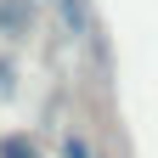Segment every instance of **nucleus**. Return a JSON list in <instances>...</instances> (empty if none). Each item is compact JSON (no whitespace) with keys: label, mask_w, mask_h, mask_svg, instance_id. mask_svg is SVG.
<instances>
[{"label":"nucleus","mask_w":158,"mask_h":158,"mask_svg":"<svg viewBox=\"0 0 158 158\" xmlns=\"http://www.w3.org/2000/svg\"><path fill=\"white\" fill-rule=\"evenodd\" d=\"M56 6H62L68 34H73V40H90V6H85V0H56Z\"/></svg>","instance_id":"1"},{"label":"nucleus","mask_w":158,"mask_h":158,"mask_svg":"<svg viewBox=\"0 0 158 158\" xmlns=\"http://www.w3.org/2000/svg\"><path fill=\"white\" fill-rule=\"evenodd\" d=\"M0 28H17V34L28 28V11H23V0H0Z\"/></svg>","instance_id":"2"},{"label":"nucleus","mask_w":158,"mask_h":158,"mask_svg":"<svg viewBox=\"0 0 158 158\" xmlns=\"http://www.w3.org/2000/svg\"><path fill=\"white\" fill-rule=\"evenodd\" d=\"M0 158H40V147L28 135H6V141H0Z\"/></svg>","instance_id":"3"},{"label":"nucleus","mask_w":158,"mask_h":158,"mask_svg":"<svg viewBox=\"0 0 158 158\" xmlns=\"http://www.w3.org/2000/svg\"><path fill=\"white\" fill-rule=\"evenodd\" d=\"M62 152H68V158H90V147H85V135H68V141H62Z\"/></svg>","instance_id":"4"}]
</instances>
